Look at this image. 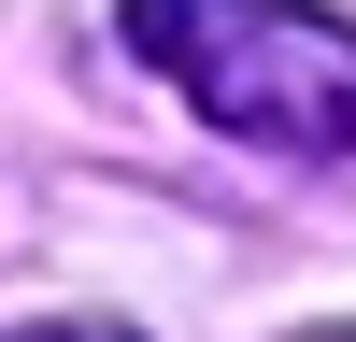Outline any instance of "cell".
I'll use <instances>...</instances> for the list:
<instances>
[{"instance_id": "obj_1", "label": "cell", "mask_w": 356, "mask_h": 342, "mask_svg": "<svg viewBox=\"0 0 356 342\" xmlns=\"http://www.w3.org/2000/svg\"><path fill=\"white\" fill-rule=\"evenodd\" d=\"M114 28H129V57L186 114H214L228 142L342 157V129H356L342 15H314V0H114Z\"/></svg>"}, {"instance_id": "obj_2", "label": "cell", "mask_w": 356, "mask_h": 342, "mask_svg": "<svg viewBox=\"0 0 356 342\" xmlns=\"http://www.w3.org/2000/svg\"><path fill=\"white\" fill-rule=\"evenodd\" d=\"M0 342H129V328H100V314H57V328H0Z\"/></svg>"}]
</instances>
